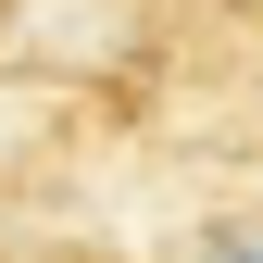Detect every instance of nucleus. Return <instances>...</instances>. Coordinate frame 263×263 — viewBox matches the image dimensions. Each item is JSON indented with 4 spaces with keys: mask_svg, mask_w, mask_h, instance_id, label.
Segmentation results:
<instances>
[{
    "mask_svg": "<svg viewBox=\"0 0 263 263\" xmlns=\"http://www.w3.org/2000/svg\"><path fill=\"white\" fill-rule=\"evenodd\" d=\"M0 263H125V251H88V238H0Z\"/></svg>",
    "mask_w": 263,
    "mask_h": 263,
    "instance_id": "nucleus-1",
    "label": "nucleus"
},
{
    "mask_svg": "<svg viewBox=\"0 0 263 263\" xmlns=\"http://www.w3.org/2000/svg\"><path fill=\"white\" fill-rule=\"evenodd\" d=\"M13 25H25V0H0V50H13Z\"/></svg>",
    "mask_w": 263,
    "mask_h": 263,
    "instance_id": "nucleus-2",
    "label": "nucleus"
}]
</instances>
